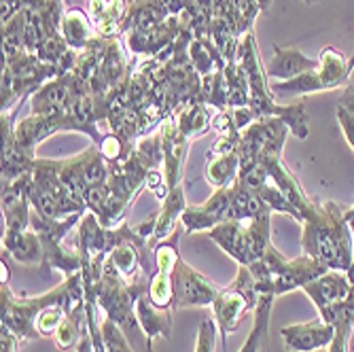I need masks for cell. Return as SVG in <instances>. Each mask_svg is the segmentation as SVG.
I'll use <instances>...</instances> for the list:
<instances>
[{
  "label": "cell",
  "mask_w": 354,
  "mask_h": 352,
  "mask_svg": "<svg viewBox=\"0 0 354 352\" xmlns=\"http://www.w3.org/2000/svg\"><path fill=\"white\" fill-rule=\"evenodd\" d=\"M301 225L306 254L327 270L350 272L354 261V236L337 204L312 200L304 212Z\"/></svg>",
  "instance_id": "cell-1"
},
{
  "label": "cell",
  "mask_w": 354,
  "mask_h": 352,
  "mask_svg": "<svg viewBox=\"0 0 354 352\" xmlns=\"http://www.w3.org/2000/svg\"><path fill=\"white\" fill-rule=\"evenodd\" d=\"M225 252L238 261V266H254L263 259L266 250L272 246L270 214L244 219V221H225L208 232Z\"/></svg>",
  "instance_id": "cell-2"
},
{
  "label": "cell",
  "mask_w": 354,
  "mask_h": 352,
  "mask_svg": "<svg viewBox=\"0 0 354 352\" xmlns=\"http://www.w3.org/2000/svg\"><path fill=\"white\" fill-rule=\"evenodd\" d=\"M259 299L261 297L257 293L252 272L246 266H240L234 282L221 289L212 304L214 323L223 340V352H227V335L236 333V329L244 321V316L259 306Z\"/></svg>",
  "instance_id": "cell-3"
},
{
  "label": "cell",
  "mask_w": 354,
  "mask_h": 352,
  "mask_svg": "<svg viewBox=\"0 0 354 352\" xmlns=\"http://www.w3.org/2000/svg\"><path fill=\"white\" fill-rule=\"evenodd\" d=\"M55 77H59L57 66H51V64L43 62L35 53H24L15 62L5 64L3 66V100H0L3 113L15 111L13 106L24 102L28 93L32 95L47 81Z\"/></svg>",
  "instance_id": "cell-4"
},
{
  "label": "cell",
  "mask_w": 354,
  "mask_h": 352,
  "mask_svg": "<svg viewBox=\"0 0 354 352\" xmlns=\"http://www.w3.org/2000/svg\"><path fill=\"white\" fill-rule=\"evenodd\" d=\"M236 62L242 66L246 81H248V89H250L248 106L252 109V113L257 117H278L282 106H278L272 98L270 79H268V73L261 64V55H259V49H257L252 30L242 37L238 53H236Z\"/></svg>",
  "instance_id": "cell-5"
},
{
  "label": "cell",
  "mask_w": 354,
  "mask_h": 352,
  "mask_svg": "<svg viewBox=\"0 0 354 352\" xmlns=\"http://www.w3.org/2000/svg\"><path fill=\"white\" fill-rule=\"evenodd\" d=\"M172 286H174L172 310L212 306L218 291H221L214 282H210L204 274H200L191 266H187L183 259H178V263L174 268Z\"/></svg>",
  "instance_id": "cell-6"
},
{
  "label": "cell",
  "mask_w": 354,
  "mask_h": 352,
  "mask_svg": "<svg viewBox=\"0 0 354 352\" xmlns=\"http://www.w3.org/2000/svg\"><path fill=\"white\" fill-rule=\"evenodd\" d=\"M73 130L83 134V127L66 111L55 115H30L15 125V138L28 155L35 157L37 145H41L47 136L55 132H73Z\"/></svg>",
  "instance_id": "cell-7"
},
{
  "label": "cell",
  "mask_w": 354,
  "mask_h": 352,
  "mask_svg": "<svg viewBox=\"0 0 354 352\" xmlns=\"http://www.w3.org/2000/svg\"><path fill=\"white\" fill-rule=\"evenodd\" d=\"M301 289L316 304L320 318L327 321L329 325H333L337 308L346 302V297L350 293V278L346 272L327 270L323 276H318V278L310 280L308 284H304Z\"/></svg>",
  "instance_id": "cell-8"
},
{
  "label": "cell",
  "mask_w": 354,
  "mask_h": 352,
  "mask_svg": "<svg viewBox=\"0 0 354 352\" xmlns=\"http://www.w3.org/2000/svg\"><path fill=\"white\" fill-rule=\"evenodd\" d=\"M178 232H174L170 238L162 240L155 246V261H157V272L151 278L149 286V297L157 308L172 310L174 302V286H172V276L174 268L178 263Z\"/></svg>",
  "instance_id": "cell-9"
},
{
  "label": "cell",
  "mask_w": 354,
  "mask_h": 352,
  "mask_svg": "<svg viewBox=\"0 0 354 352\" xmlns=\"http://www.w3.org/2000/svg\"><path fill=\"white\" fill-rule=\"evenodd\" d=\"M230 208H232V185L216 189L212 198L200 206H187L180 223L185 225L187 234L198 232H210L221 223L230 221Z\"/></svg>",
  "instance_id": "cell-10"
},
{
  "label": "cell",
  "mask_w": 354,
  "mask_h": 352,
  "mask_svg": "<svg viewBox=\"0 0 354 352\" xmlns=\"http://www.w3.org/2000/svg\"><path fill=\"white\" fill-rule=\"evenodd\" d=\"M284 346L288 352H316L320 348H327L333 342L335 329L323 318H314L308 323L288 325L280 331Z\"/></svg>",
  "instance_id": "cell-11"
},
{
  "label": "cell",
  "mask_w": 354,
  "mask_h": 352,
  "mask_svg": "<svg viewBox=\"0 0 354 352\" xmlns=\"http://www.w3.org/2000/svg\"><path fill=\"white\" fill-rule=\"evenodd\" d=\"M162 138H164V172H166L170 189H174L176 185L183 183V166L187 159L189 138L180 132L174 117L164 121Z\"/></svg>",
  "instance_id": "cell-12"
},
{
  "label": "cell",
  "mask_w": 354,
  "mask_h": 352,
  "mask_svg": "<svg viewBox=\"0 0 354 352\" xmlns=\"http://www.w3.org/2000/svg\"><path fill=\"white\" fill-rule=\"evenodd\" d=\"M316 68L318 59L304 55L297 47H274V57L268 64L266 73L270 81H288Z\"/></svg>",
  "instance_id": "cell-13"
},
{
  "label": "cell",
  "mask_w": 354,
  "mask_h": 352,
  "mask_svg": "<svg viewBox=\"0 0 354 352\" xmlns=\"http://www.w3.org/2000/svg\"><path fill=\"white\" fill-rule=\"evenodd\" d=\"M71 75H62L47 81L41 89L30 95L32 115H55L66 111L71 102Z\"/></svg>",
  "instance_id": "cell-14"
},
{
  "label": "cell",
  "mask_w": 354,
  "mask_h": 352,
  "mask_svg": "<svg viewBox=\"0 0 354 352\" xmlns=\"http://www.w3.org/2000/svg\"><path fill=\"white\" fill-rule=\"evenodd\" d=\"M3 257H13L24 266L45 263L43 240L35 230H26L21 234H5L3 236Z\"/></svg>",
  "instance_id": "cell-15"
},
{
  "label": "cell",
  "mask_w": 354,
  "mask_h": 352,
  "mask_svg": "<svg viewBox=\"0 0 354 352\" xmlns=\"http://www.w3.org/2000/svg\"><path fill=\"white\" fill-rule=\"evenodd\" d=\"M187 208V200H185V189L183 183L176 185L168 198L162 204V210L155 214V230H153V242H162L166 238H170L176 230V221H180L183 212Z\"/></svg>",
  "instance_id": "cell-16"
},
{
  "label": "cell",
  "mask_w": 354,
  "mask_h": 352,
  "mask_svg": "<svg viewBox=\"0 0 354 352\" xmlns=\"http://www.w3.org/2000/svg\"><path fill=\"white\" fill-rule=\"evenodd\" d=\"M354 66V55L352 57H344V53H339L335 47H325L318 55V75L323 79L325 89H337L342 87Z\"/></svg>",
  "instance_id": "cell-17"
},
{
  "label": "cell",
  "mask_w": 354,
  "mask_h": 352,
  "mask_svg": "<svg viewBox=\"0 0 354 352\" xmlns=\"http://www.w3.org/2000/svg\"><path fill=\"white\" fill-rule=\"evenodd\" d=\"M170 312L172 310H164L157 308L149 295H142L136 302V316L138 323L145 331V335L149 337V342L153 344L155 337H168L170 329H172V321H170Z\"/></svg>",
  "instance_id": "cell-18"
},
{
  "label": "cell",
  "mask_w": 354,
  "mask_h": 352,
  "mask_svg": "<svg viewBox=\"0 0 354 352\" xmlns=\"http://www.w3.org/2000/svg\"><path fill=\"white\" fill-rule=\"evenodd\" d=\"M93 24L89 19V15L83 11V9H77V7H71L66 13H64V19H62V35L66 39L68 47L75 49V51H83L89 47V43L93 41Z\"/></svg>",
  "instance_id": "cell-19"
},
{
  "label": "cell",
  "mask_w": 354,
  "mask_h": 352,
  "mask_svg": "<svg viewBox=\"0 0 354 352\" xmlns=\"http://www.w3.org/2000/svg\"><path fill=\"white\" fill-rule=\"evenodd\" d=\"M85 333H87V310L66 312L59 329L53 335V342L59 352H75Z\"/></svg>",
  "instance_id": "cell-20"
},
{
  "label": "cell",
  "mask_w": 354,
  "mask_h": 352,
  "mask_svg": "<svg viewBox=\"0 0 354 352\" xmlns=\"http://www.w3.org/2000/svg\"><path fill=\"white\" fill-rule=\"evenodd\" d=\"M238 174H240V153L210 157L204 168V176L214 189L230 187L238 178Z\"/></svg>",
  "instance_id": "cell-21"
},
{
  "label": "cell",
  "mask_w": 354,
  "mask_h": 352,
  "mask_svg": "<svg viewBox=\"0 0 354 352\" xmlns=\"http://www.w3.org/2000/svg\"><path fill=\"white\" fill-rule=\"evenodd\" d=\"M180 132L193 140V138H200L204 136L208 130H210V115H208V109L204 102H191L187 106H183L176 115H174Z\"/></svg>",
  "instance_id": "cell-22"
},
{
  "label": "cell",
  "mask_w": 354,
  "mask_h": 352,
  "mask_svg": "<svg viewBox=\"0 0 354 352\" xmlns=\"http://www.w3.org/2000/svg\"><path fill=\"white\" fill-rule=\"evenodd\" d=\"M333 329H335V335L329 346V352H348L350 333L354 329V284L352 282H350V293H348L346 302L335 312Z\"/></svg>",
  "instance_id": "cell-23"
},
{
  "label": "cell",
  "mask_w": 354,
  "mask_h": 352,
  "mask_svg": "<svg viewBox=\"0 0 354 352\" xmlns=\"http://www.w3.org/2000/svg\"><path fill=\"white\" fill-rule=\"evenodd\" d=\"M24 26H26L24 11H19L9 24L3 26V66L28 53L24 43Z\"/></svg>",
  "instance_id": "cell-24"
},
{
  "label": "cell",
  "mask_w": 354,
  "mask_h": 352,
  "mask_svg": "<svg viewBox=\"0 0 354 352\" xmlns=\"http://www.w3.org/2000/svg\"><path fill=\"white\" fill-rule=\"evenodd\" d=\"M272 302L274 297H261L259 299V306H257L252 312H254V325H252V331L246 340V344L242 346L240 352H259L266 335H268V325H270V312H272Z\"/></svg>",
  "instance_id": "cell-25"
},
{
  "label": "cell",
  "mask_w": 354,
  "mask_h": 352,
  "mask_svg": "<svg viewBox=\"0 0 354 352\" xmlns=\"http://www.w3.org/2000/svg\"><path fill=\"white\" fill-rule=\"evenodd\" d=\"M278 119L284 121V125L291 130L297 138H308L310 134V125H308V111H306V102L299 100L291 106H282Z\"/></svg>",
  "instance_id": "cell-26"
},
{
  "label": "cell",
  "mask_w": 354,
  "mask_h": 352,
  "mask_svg": "<svg viewBox=\"0 0 354 352\" xmlns=\"http://www.w3.org/2000/svg\"><path fill=\"white\" fill-rule=\"evenodd\" d=\"M100 333H102V342H104L106 352H136L132 348L130 340H127L125 333L121 331V327L106 316L100 318Z\"/></svg>",
  "instance_id": "cell-27"
},
{
  "label": "cell",
  "mask_w": 354,
  "mask_h": 352,
  "mask_svg": "<svg viewBox=\"0 0 354 352\" xmlns=\"http://www.w3.org/2000/svg\"><path fill=\"white\" fill-rule=\"evenodd\" d=\"M64 316H66V308L64 304H53V306H47L35 321V329H37V335L39 337H53L55 331L59 329Z\"/></svg>",
  "instance_id": "cell-28"
},
{
  "label": "cell",
  "mask_w": 354,
  "mask_h": 352,
  "mask_svg": "<svg viewBox=\"0 0 354 352\" xmlns=\"http://www.w3.org/2000/svg\"><path fill=\"white\" fill-rule=\"evenodd\" d=\"M68 51H71V47H68V43H66V39H64L62 32H53V35H49V37L39 45L37 55H39L43 62L51 64V66H57V64L64 59V55H66Z\"/></svg>",
  "instance_id": "cell-29"
},
{
  "label": "cell",
  "mask_w": 354,
  "mask_h": 352,
  "mask_svg": "<svg viewBox=\"0 0 354 352\" xmlns=\"http://www.w3.org/2000/svg\"><path fill=\"white\" fill-rule=\"evenodd\" d=\"M216 323L210 321V318H204L200 331H198V346L196 352H214L216 346Z\"/></svg>",
  "instance_id": "cell-30"
},
{
  "label": "cell",
  "mask_w": 354,
  "mask_h": 352,
  "mask_svg": "<svg viewBox=\"0 0 354 352\" xmlns=\"http://www.w3.org/2000/svg\"><path fill=\"white\" fill-rule=\"evenodd\" d=\"M147 189H151L153 194L159 198V200H166L168 194H170V185H168V178H166V172H159L157 168H151L149 174H147V183H145Z\"/></svg>",
  "instance_id": "cell-31"
},
{
  "label": "cell",
  "mask_w": 354,
  "mask_h": 352,
  "mask_svg": "<svg viewBox=\"0 0 354 352\" xmlns=\"http://www.w3.org/2000/svg\"><path fill=\"white\" fill-rule=\"evenodd\" d=\"M337 119H339V125H342V132L348 140V145L352 147L354 151V113L348 111L346 106L337 104Z\"/></svg>",
  "instance_id": "cell-32"
},
{
  "label": "cell",
  "mask_w": 354,
  "mask_h": 352,
  "mask_svg": "<svg viewBox=\"0 0 354 352\" xmlns=\"http://www.w3.org/2000/svg\"><path fill=\"white\" fill-rule=\"evenodd\" d=\"M19 340L11 329L3 327L0 331V352H19Z\"/></svg>",
  "instance_id": "cell-33"
},
{
  "label": "cell",
  "mask_w": 354,
  "mask_h": 352,
  "mask_svg": "<svg viewBox=\"0 0 354 352\" xmlns=\"http://www.w3.org/2000/svg\"><path fill=\"white\" fill-rule=\"evenodd\" d=\"M106 7H109V0H89V19H91V24H95L104 15Z\"/></svg>",
  "instance_id": "cell-34"
},
{
  "label": "cell",
  "mask_w": 354,
  "mask_h": 352,
  "mask_svg": "<svg viewBox=\"0 0 354 352\" xmlns=\"http://www.w3.org/2000/svg\"><path fill=\"white\" fill-rule=\"evenodd\" d=\"M75 352H95V344H93V337L89 333V327H87V333L83 335V340H81V344H79V348Z\"/></svg>",
  "instance_id": "cell-35"
},
{
  "label": "cell",
  "mask_w": 354,
  "mask_h": 352,
  "mask_svg": "<svg viewBox=\"0 0 354 352\" xmlns=\"http://www.w3.org/2000/svg\"><path fill=\"white\" fill-rule=\"evenodd\" d=\"M339 104H342V106H346L348 111H352V113H354V85L346 87V91H344V98L339 100Z\"/></svg>",
  "instance_id": "cell-36"
},
{
  "label": "cell",
  "mask_w": 354,
  "mask_h": 352,
  "mask_svg": "<svg viewBox=\"0 0 354 352\" xmlns=\"http://www.w3.org/2000/svg\"><path fill=\"white\" fill-rule=\"evenodd\" d=\"M344 219H346L348 228H350V232H352V236H354V206H352L350 210H346V212H344Z\"/></svg>",
  "instance_id": "cell-37"
},
{
  "label": "cell",
  "mask_w": 354,
  "mask_h": 352,
  "mask_svg": "<svg viewBox=\"0 0 354 352\" xmlns=\"http://www.w3.org/2000/svg\"><path fill=\"white\" fill-rule=\"evenodd\" d=\"M252 3L259 7V11H268L272 7V0H252Z\"/></svg>",
  "instance_id": "cell-38"
},
{
  "label": "cell",
  "mask_w": 354,
  "mask_h": 352,
  "mask_svg": "<svg viewBox=\"0 0 354 352\" xmlns=\"http://www.w3.org/2000/svg\"><path fill=\"white\" fill-rule=\"evenodd\" d=\"M140 3H151V0H132V5H140Z\"/></svg>",
  "instance_id": "cell-39"
}]
</instances>
